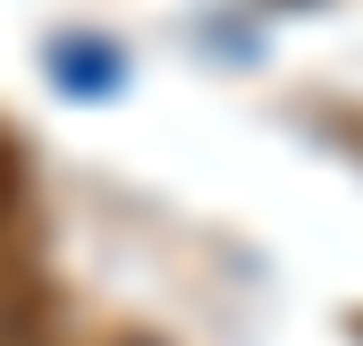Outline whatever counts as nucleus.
Here are the masks:
<instances>
[{
	"label": "nucleus",
	"mask_w": 363,
	"mask_h": 346,
	"mask_svg": "<svg viewBox=\"0 0 363 346\" xmlns=\"http://www.w3.org/2000/svg\"><path fill=\"white\" fill-rule=\"evenodd\" d=\"M34 245H43V211H34V169H26L17 135L0 127V304H17V296H43Z\"/></svg>",
	"instance_id": "1"
}]
</instances>
